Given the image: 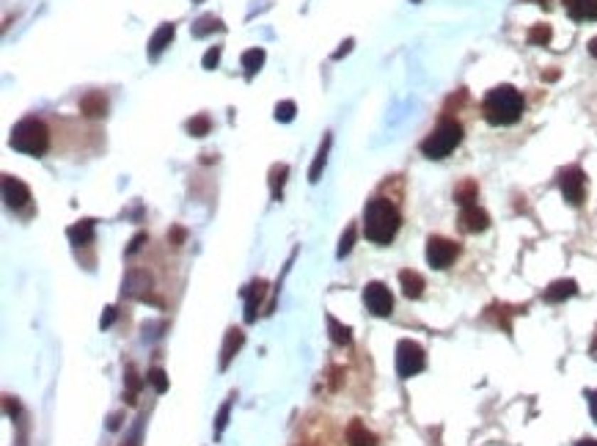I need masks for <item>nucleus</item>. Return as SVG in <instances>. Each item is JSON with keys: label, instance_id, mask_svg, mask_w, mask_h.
<instances>
[{"label": "nucleus", "instance_id": "40", "mask_svg": "<svg viewBox=\"0 0 597 446\" xmlns=\"http://www.w3.org/2000/svg\"><path fill=\"white\" fill-rule=\"evenodd\" d=\"M592 356H595V359H597V339L592 341Z\"/></svg>", "mask_w": 597, "mask_h": 446}, {"label": "nucleus", "instance_id": "38", "mask_svg": "<svg viewBox=\"0 0 597 446\" xmlns=\"http://www.w3.org/2000/svg\"><path fill=\"white\" fill-rule=\"evenodd\" d=\"M576 446H597V441L595 438H583V441H578Z\"/></svg>", "mask_w": 597, "mask_h": 446}, {"label": "nucleus", "instance_id": "21", "mask_svg": "<svg viewBox=\"0 0 597 446\" xmlns=\"http://www.w3.org/2000/svg\"><path fill=\"white\" fill-rule=\"evenodd\" d=\"M66 237L72 240V245H88L94 240V221H80V223L69 226Z\"/></svg>", "mask_w": 597, "mask_h": 446}, {"label": "nucleus", "instance_id": "8", "mask_svg": "<svg viewBox=\"0 0 597 446\" xmlns=\"http://www.w3.org/2000/svg\"><path fill=\"white\" fill-rule=\"evenodd\" d=\"M364 303H366V309H369L374 317H389L393 309V295L389 292L386 284L371 281V284L364 287Z\"/></svg>", "mask_w": 597, "mask_h": 446}, {"label": "nucleus", "instance_id": "16", "mask_svg": "<svg viewBox=\"0 0 597 446\" xmlns=\"http://www.w3.org/2000/svg\"><path fill=\"white\" fill-rule=\"evenodd\" d=\"M80 110L83 116H88V119H100V116L107 113V100L100 91H91V94H85L80 100Z\"/></svg>", "mask_w": 597, "mask_h": 446}, {"label": "nucleus", "instance_id": "33", "mask_svg": "<svg viewBox=\"0 0 597 446\" xmlns=\"http://www.w3.org/2000/svg\"><path fill=\"white\" fill-rule=\"evenodd\" d=\"M144 243H146V234H144V232L135 234V237H132V243H130V248H127V254H135V251H138V248H141Z\"/></svg>", "mask_w": 597, "mask_h": 446}, {"label": "nucleus", "instance_id": "27", "mask_svg": "<svg viewBox=\"0 0 597 446\" xmlns=\"http://www.w3.org/2000/svg\"><path fill=\"white\" fill-rule=\"evenodd\" d=\"M352 245H355V223H350L347 226V232L342 234V240H339V251H336V256L339 259H344V256L352 251Z\"/></svg>", "mask_w": 597, "mask_h": 446}, {"label": "nucleus", "instance_id": "22", "mask_svg": "<svg viewBox=\"0 0 597 446\" xmlns=\"http://www.w3.org/2000/svg\"><path fill=\"white\" fill-rule=\"evenodd\" d=\"M265 58H268V53H265L262 47H250V50L243 53V58H240V61H243V69H245L248 78H253V75L265 66Z\"/></svg>", "mask_w": 597, "mask_h": 446}, {"label": "nucleus", "instance_id": "31", "mask_svg": "<svg viewBox=\"0 0 597 446\" xmlns=\"http://www.w3.org/2000/svg\"><path fill=\"white\" fill-rule=\"evenodd\" d=\"M228 410H231V400H226V403L221 405V410H218V419H215V435H221V432L226 430V425H228Z\"/></svg>", "mask_w": 597, "mask_h": 446}, {"label": "nucleus", "instance_id": "11", "mask_svg": "<svg viewBox=\"0 0 597 446\" xmlns=\"http://www.w3.org/2000/svg\"><path fill=\"white\" fill-rule=\"evenodd\" d=\"M564 9L576 22L597 20V0H564Z\"/></svg>", "mask_w": 597, "mask_h": 446}, {"label": "nucleus", "instance_id": "15", "mask_svg": "<svg viewBox=\"0 0 597 446\" xmlns=\"http://www.w3.org/2000/svg\"><path fill=\"white\" fill-rule=\"evenodd\" d=\"M243 341H245V334H243L240 328H228L226 341H223V350H221V369H228L231 359H234V356H237V350L243 347Z\"/></svg>", "mask_w": 597, "mask_h": 446}, {"label": "nucleus", "instance_id": "30", "mask_svg": "<svg viewBox=\"0 0 597 446\" xmlns=\"http://www.w3.org/2000/svg\"><path fill=\"white\" fill-rule=\"evenodd\" d=\"M529 42L532 44H548L551 42V28L548 25H534L532 33H529Z\"/></svg>", "mask_w": 597, "mask_h": 446}, {"label": "nucleus", "instance_id": "24", "mask_svg": "<svg viewBox=\"0 0 597 446\" xmlns=\"http://www.w3.org/2000/svg\"><path fill=\"white\" fill-rule=\"evenodd\" d=\"M209 31H223V22L218 20V17H212V14H204V17H199L196 25H193V36L196 39H204Z\"/></svg>", "mask_w": 597, "mask_h": 446}, {"label": "nucleus", "instance_id": "25", "mask_svg": "<svg viewBox=\"0 0 597 446\" xmlns=\"http://www.w3.org/2000/svg\"><path fill=\"white\" fill-rule=\"evenodd\" d=\"M185 127L193 138H204V135H209V129H212V122H209L206 113H199V116H193V119L187 122Z\"/></svg>", "mask_w": 597, "mask_h": 446}, {"label": "nucleus", "instance_id": "12", "mask_svg": "<svg viewBox=\"0 0 597 446\" xmlns=\"http://www.w3.org/2000/svg\"><path fill=\"white\" fill-rule=\"evenodd\" d=\"M174 22H163L154 33H152V39H149V58L154 61V58H160V53H163L165 47L171 44V39H174Z\"/></svg>", "mask_w": 597, "mask_h": 446}, {"label": "nucleus", "instance_id": "26", "mask_svg": "<svg viewBox=\"0 0 597 446\" xmlns=\"http://www.w3.org/2000/svg\"><path fill=\"white\" fill-rule=\"evenodd\" d=\"M328 331H330V339H333V344H350V328H347V325H342V322L333 317V314H328Z\"/></svg>", "mask_w": 597, "mask_h": 446}, {"label": "nucleus", "instance_id": "9", "mask_svg": "<svg viewBox=\"0 0 597 446\" xmlns=\"http://www.w3.org/2000/svg\"><path fill=\"white\" fill-rule=\"evenodd\" d=\"M3 201L11 207V210H20V207H25L28 201H31V191H28V185L22 182V179H17V176H3Z\"/></svg>", "mask_w": 597, "mask_h": 446}, {"label": "nucleus", "instance_id": "36", "mask_svg": "<svg viewBox=\"0 0 597 446\" xmlns=\"http://www.w3.org/2000/svg\"><path fill=\"white\" fill-rule=\"evenodd\" d=\"M589 410H592V419L597 422V391L589 394Z\"/></svg>", "mask_w": 597, "mask_h": 446}, {"label": "nucleus", "instance_id": "39", "mask_svg": "<svg viewBox=\"0 0 597 446\" xmlns=\"http://www.w3.org/2000/svg\"><path fill=\"white\" fill-rule=\"evenodd\" d=\"M589 53H592V55L597 58V36L592 39V42H589Z\"/></svg>", "mask_w": 597, "mask_h": 446}, {"label": "nucleus", "instance_id": "19", "mask_svg": "<svg viewBox=\"0 0 597 446\" xmlns=\"http://www.w3.org/2000/svg\"><path fill=\"white\" fill-rule=\"evenodd\" d=\"M399 284H402V292H405V297H421L424 295V278L418 276L416 270H402V273H399Z\"/></svg>", "mask_w": 597, "mask_h": 446}, {"label": "nucleus", "instance_id": "4", "mask_svg": "<svg viewBox=\"0 0 597 446\" xmlns=\"http://www.w3.org/2000/svg\"><path fill=\"white\" fill-rule=\"evenodd\" d=\"M460 141H463V124L454 122V119H443V122L421 141V152H424V157H430V160H443V157H449L454 149L460 147Z\"/></svg>", "mask_w": 597, "mask_h": 446}, {"label": "nucleus", "instance_id": "2", "mask_svg": "<svg viewBox=\"0 0 597 446\" xmlns=\"http://www.w3.org/2000/svg\"><path fill=\"white\" fill-rule=\"evenodd\" d=\"M523 94L517 91L515 85H495L487 91L485 102H482V113L487 119V124L493 127H509L515 124L517 119L523 116Z\"/></svg>", "mask_w": 597, "mask_h": 446}, {"label": "nucleus", "instance_id": "32", "mask_svg": "<svg viewBox=\"0 0 597 446\" xmlns=\"http://www.w3.org/2000/svg\"><path fill=\"white\" fill-rule=\"evenodd\" d=\"M221 53H223V47H212V50H206L204 58H201V66H204V69H215L218 61H221Z\"/></svg>", "mask_w": 597, "mask_h": 446}, {"label": "nucleus", "instance_id": "3", "mask_svg": "<svg viewBox=\"0 0 597 446\" xmlns=\"http://www.w3.org/2000/svg\"><path fill=\"white\" fill-rule=\"evenodd\" d=\"M11 149H17L22 154H31V157H41L47 149H50V129L47 124L36 119V116H25L22 122L14 124L11 129Z\"/></svg>", "mask_w": 597, "mask_h": 446}, {"label": "nucleus", "instance_id": "14", "mask_svg": "<svg viewBox=\"0 0 597 446\" xmlns=\"http://www.w3.org/2000/svg\"><path fill=\"white\" fill-rule=\"evenodd\" d=\"M344 435H347V444L350 446H377V435L371 430H366V425L361 419H352Z\"/></svg>", "mask_w": 597, "mask_h": 446}, {"label": "nucleus", "instance_id": "1", "mask_svg": "<svg viewBox=\"0 0 597 446\" xmlns=\"http://www.w3.org/2000/svg\"><path fill=\"white\" fill-rule=\"evenodd\" d=\"M402 226V215L389 198H371L364 210V234L377 245H389Z\"/></svg>", "mask_w": 597, "mask_h": 446}, {"label": "nucleus", "instance_id": "41", "mask_svg": "<svg viewBox=\"0 0 597 446\" xmlns=\"http://www.w3.org/2000/svg\"><path fill=\"white\" fill-rule=\"evenodd\" d=\"M124 446H132V444H124Z\"/></svg>", "mask_w": 597, "mask_h": 446}, {"label": "nucleus", "instance_id": "34", "mask_svg": "<svg viewBox=\"0 0 597 446\" xmlns=\"http://www.w3.org/2000/svg\"><path fill=\"white\" fill-rule=\"evenodd\" d=\"M352 39H347V42H342V50H336V53H333V58H336V61H339V58H342V55H347V53H350L352 50Z\"/></svg>", "mask_w": 597, "mask_h": 446}, {"label": "nucleus", "instance_id": "18", "mask_svg": "<svg viewBox=\"0 0 597 446\" xmlns=\"http://www.w3.org/2000/svg\"><path fill=\"white\" fill-rule=\"evenodd\" d=\"M330 144H333V138H330V132H325V141H322V147H319V152H317V157H314V163H311V169H309V182H311V185H317V182H319V176H322V171H325Z\"/></svg>", "mask_w": 597, "mask_h": 446}, {"label": "nucleus", "instance_id": "20", "mask_svg": "<svg viewBox=\"0 0 597 446\" xmlns=\"http://www.w3.org/2000/svg\"><path fill=\"white\" fill-rule=\"evenodd\" d=\"M476 196H479V185H476L474 179H463V182L454 188V201H457L460 207H474Z\"/></svg>", "mask_w": 597, "mask_h": 446}, {"label": "nucleus", "instance_id": "23", "mask_svg": "<svg viewBox=\"0 0 597 446\" xmlns=\"http://www.w3.org/2000/svg\"><path fill=\"white\" fill-rule=\"evenodd\" d=\"M287 174H289L287 163H275V166H270V193H273V198H275V201L281 198L284 182H287Z\"/></svg>", "mask_w": 597, "mask_h": 446}, {"label": "nucleus", "instance_id": "29", "mask_svg": "<svg viewBox=\"0 0 597 446\" xmlns=\"http://www.w3.org/2000/svg\"><path fill=\"white\" fill-rule=\"evenodd\" d=\"M146 381L154 386V391H157V394L168 391V375H165L163 369H157V366H154V369H149V378H146Z\"/></svg>", "mask_w": 597, "mask_h": 446}, {"label": "nucleus", "instance_id": "28", "mask_svg": "<svg viewBox=\"0 0 597 446\" xmlns=\"http://www.w3.org/2000/svg\"><path fill=\"white\" fill-rule=\"evenodd\" d=\"M295 113H297V107H295L292 100H284V102H278V105H275V119H278V122H284V124H289V122L295 119Z\"/></svg>", "mask_w": 597, "mask_h": 446}, {"label": "nucleus", "instance_id": "13", "mask_svg": "<svg viewBox=\"0 0 597 446\" xmlns=\"http://www.w3.org/2000/svg\"><path fill=\"white\" fill-rule=\"evenodd\" d=\"M265 292H268V281H262V278H256V281L245 290V322H253V319H256V309H259Z\"/></svg>", "mask_w": 597, "mask_h": 446}, {"label": "nucleus", "instance_id": "6", "mask_svg": "<svg viewBox=\"0 0 597 446\" xmlns=\"http://www.w3.org/2000/svg\"><path fill=\"white\" fill-rule=\"evenodd\" d=\"M559 188H561V196L567 204L573 207H581L583 198H586V174L578 169V166H570L559 174Z\"/></svg>", "mask_w": 597, "mask_h": 446}, {"label": "nucleus", "instance_id": "37", "mask_svg": "<svg viewBox=\"0 0 597 446\" xmlns=\"http://www.w3.org/2000/svg\"><path fill=\"white\" fill-rule=\"evenodd\" d=\"M171 240H174V243L179 245V243L185 240V232H182V229H174V232H171Z\"/></svg>", "mask_w": 597, "mask_h": 446}, {"label": "nucleus", "instance_id": "35", "mask_svg": "<svg viewBox=\"0 0 597 446\" xmlns=\"http://www.w3.org/2000/svg\"><path fill=\"white\" fill-rule=\"evenodd\" d=\"M116 319V309L110 306V309H105V317H102V328H110V322Z\"/></svg>", "mask_w": 597, "mask_h": 446}, {"label": "nucleus", "instance_id": "17", "mask_svg": "<svg viewBox=\"0 0 597 446\" xmlns=\"http://www.w3.org/2000/svg\"><path fill=\"white\" fill-rule=\"evenodd\" d=\"M578 292V284L570 281V278H561V281H554L548 290H545V300L548 303H561L567 297H573Z\"/></svg>", "mask_w": 597, "mask_h": 446}, {"label": "nucleus", "instance_id": "5", "mask_svg": "<svg viewBox=\"0 0 597 446\" xmlns=\"http://www.w3.org/2000/svg\"><path fill=\"white\" fill-rule=\"evenodd\" d=\"M427 366L424 350L411 339H402L396 344V375L399 378H413Z\"/></svg>", "mask_w": 597, "mask_h": 446}, {"label": "nucleus", "instance_id": "7", "mask_svg": "<svg viewBox=\"0 0 597 446\" xmlns=\"http://www.w3.org/2000/svg\"><path fill=\"white\" fill-rule=\"evenodd\" d=\"M457 254H460L457 243L446 240V237H430L427 240V262H430V267H435V270L452 267Z\"/></svg>", "mask_w": 597, "mask_h": 446}, {"label": "nucleus", "instance_id": "10", "mask_svg": "<svg viewBox=\"0 0 597 446\" xmlns=\"http://www.w3.org/2000/svg\"><path fill=\"white\" fill-rule=\"evenodd\" d=\"M457 226L465 234H479L490 226V215L485 213L482 207H476V204L474 207H463V213L457 218Z\"/></svg>", "mask_w": 597, "mask_h": 446}]
</instances>
